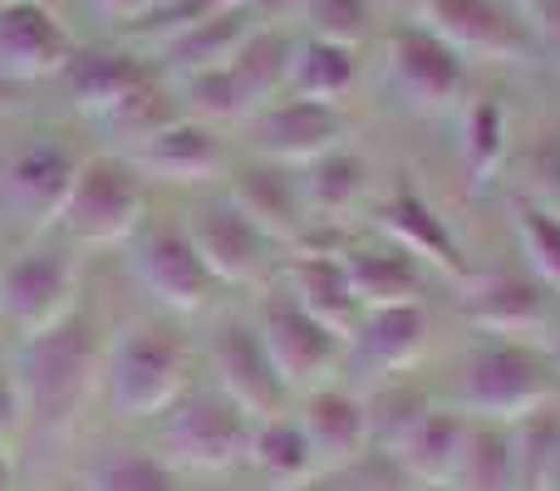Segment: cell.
<instances>
[{"label": "cell", "mask_w": 560, "mask_h": 491, "mask_svg": "<svg viewBox=\"0 0 560 491\" xmlns=\"http://www.w3.org/2000/svg\"><path fill=\"white\" fill-rule=\"evenodd\" d=\"M124 157L138 167V177L177 183V187H202V183H217V177L232 173L217 128L197 124V118H187V114L173 118L167 128H158L143 143H133Z\"/></svg>", "instance_id": "16"}, {"label": "cell", "mask_w": 560, "mask_h": 491, "mask_svg": "<svg viewBox=\"0 0 560 491\" xmlns=\"http://www.w3.org/2000/svg\"><path fill=\"white\" fill-rule=\"evenodd\" d=\"M187 374H192V354H187V344L173 329L128 325L124 335L108 344V359H104L108 408H114L124 423L163 418L167 408L187 394Z\"/></svg>", "instance_id": "3"}, {"label": "cell", "mask_w": 560, "mask_h": 491, "mask_svg": "<svg viewBox=\"0 0 560 491\" xmlns=\"http://www.w3.org/2000/svg\"><path fill=\"white\" fill-rule=\"evenodd\" d=\"M280 491H339V482H319V477H310V482H295V487H280Z\"/></svg>", "instance_id": "44"}, {"label": "cell", "mask_w": 560, "mask_h": 491, "mask_svg": "<svg viewBox=\"0 0 560 491\" xmlns=\"http://www.w3.org/2000/svg\"><path fill=\"white\" fill-rule=\"evenodd\" d=\"M512 226H516V246H522V256H526V270L560 295V207L532 202V197L516 192Z\"/></svg>", "instance_id": "33"}, {"label": "cell", "mask_w": 560, "mask_h": 491, "mask_svg": "<svg viewBox=\"0 0 560 491\" xmlns=\"http://www.w3.org/2000/svg\"><path fill=\"white\" fill-rule=\"evenodd\" d=\"M261 25L266 20L256 15L252 5H242V10H226V15L197 20V25L177 30V35H167L163 45H153V49H158V59H163V74L183 79V74H197V69H217V65H226V59H236V49Z\"/></svg>", "instance_id": "25"}, {"label": "cell", "mask_w": 560, "mask_h": 491, "mask_svg": "<svg viewBox=\"0 0 560 491\" xmlns=\"http://www.w3.org/2000/svg\"><path fill=\"white\" fill-rule=\"evenodd\" d=\"M84 491H183V482H177V467L167 457L138 453V447H114L108 457L94 463Z\"/></svg>", "instance_id": "34"}, {"label": "cell", "mask_w": 560, "mask_h": 491, "mask_svg": "<svg viewBox=\"0 0 560 491\" xmlns=\"http://www.w3.org/2000/svg\"><path fill=\"white\" fill-rule=\"evenodd\" d=\"M59 491H79V487H59Z\"/></svg>", "instance_id": "46"}, {"label": "cell", "mask_w": 560, "mask_h": 491, "mask_svg": "<svg viewBox=\"0 0 560 491\" xmlns=\"http://www.w3.org/2000/svg\"><path fill=\"white\" fill-rule=\"evenodd\" d=\"M300 5H305V0H252V10L266 25H290V20H300Z\"/></svg>", "instance_id": "41"}, {"label": "cell", "mask_w": 560, "mask_h": 491, "mask_svg": "<svg viewBox=\"0 0 560 491\" xmlns=\"http://www.w3.org/2000/svg\"><path fill=\"white\" fill-rule=\"evenodd\" d=\"M378 222H384L388 242L404 250V256H413L418 266H433V270H447V276H457V280H472L463 242H457L453 226L443 222V212H438L413 183H394V192L384 197Z\"/></svg>", "instance_id": "19"}, {"label": "cell", "mask_w": 560, "mask_h": 491, "mask_svg": "<svg viewBox=\"0 0 560 491\" xmlns=\"http://www.w3.org/2000/svg\"><path fill=\"white\" fill-rule=\"evenodd\" d=\"M5 94H10V84H0V104H5Z\"/></svg>", "instance_id": "45"}, {"label": "cell", "mask_w": 560, "mask_h": 491, "mask_svg": "<svg viewBox=\"0 0 560 491\" xmlns=\"http://www.w3.org/2000/svg\"><path fill=\"white\" fill-rule=\"evenodd\" d=\"M0 491H15V463H10L5 447H0Z\"/></svg>", "instance_id": "42"}, {"label": "cell", "mask_w": 560, "mask_h": 491, "mask_svg": "<svg viewBox=\"0 0 560 491\" xmlns=\"http://www.w3.org/2000/svg\"><path fill=\"white\" fill-rule=\"evenodd\" d=\"M173 118H183V104H177L158 79H148L133 98H124V104H118L108 118H98V124L114 128V133L128 138V148H133V143H143V138H153L158 128H167Z\"/></svg>", "instance_id": "36"}, {"label": "cell", "mask_w": 560, "mask_h": 491, "mask_svg": "<svg viewBox=\"0 0 560 491\" xmlns=\"http://www.w3.org/2000/svg\"><path fill=\"white\" fill-rule=\"evenodd\" d=\"M467 433H472V418H467L463 408L428 404L423 413H418V423L388 447V457H394V467L408 482H418L423 491H443L457 457H463V447H467Z\"/></svg>", "instance_id": "22"}, {"label": "cell", "mask_w": 560, "mask_h": 491, "mask_svg": "<svg viewBox=\"0 0 560 491\" xmlns=\"http://www.w3.org/2000/svg\"><path fill=\"white\" fill-rule=\"evenodd\" d=\"M418 20L467 65H526L541 55L532 20L512 0H428Z\"/></svg>", "instance_id": "6"}, {"label": "cell", "mask_w": 560, "mask_h": 491, "mask_svg": "<svg viewBox=\"0 0 560 491\" xmlns=\"http://www.w3.org/2000/svg\"><path fill=\"white\" fill-rule=\"evenodd\" d=\"M256 329H261L266 349H271L280 378H285L290 394H310L319 384H335V369L345 359V339L335 329H325L285 285L266 290L261 295V315H256Z\"/></svg>", "instance_id": "7"}, {"label": "cell", "mask_w": 560, "mask_h": 491, "mask_svg": "<svg viewBox=\"0 0 560 491\" xmlns=\"http://www.w3.org/2000/svg\"><path fill=\"white\" fill-rule=\"evenodd\" d=\"M428 315H423V300L418 305H384V309H364L359 329L349 335V349L354 364L374 378H394L408 374V369L423 364L428 354Z\"/></svg>", "instance_id": "21"}, {"label": "cell", "mask_w": 560, "mask_h": 491, "mask_svg": "<svg viewBox=\"0 0 560 491\" xmlns=\"http://www.w3.org/2000/svg\"><path fill=\"white\" fill-rule=\"evenodd\" d=\"M522 197L560 207V128H541L522 153Z\"/></svg>", "instance_id": "37"}, {"label": "cell", "mask_w": 560, "mask_h": 491, "mask_svg": "<svg viewBox=\"0 0 560 491\" xmlns=\"http://www.w3.org/2000/svg\"><path fill=\"white\" fill-rule=\"evenodd\" d=\"M546 404H560V369L546 344L532 339H492L467 354L463 413L482 423H516Z\"/></svg>", "instance_id": "2"}, {"label": "cell", "mask_w": 560, "mask_h": 491, "mask_svg": "<svg viewBox=\"0 0 560 491\" xmlns=\"http://www.w3.org/2000/svg\"><path fill=\"white\" fill-rule=\"evenodd\" d=\"M374 10H378V0H305L300 5V30L359 49L374 35Z\"/></svg>", "instance_id": "35"}, {"label": "cell", "mask_w": 560, "mask_h": 491, "mask_svg": "<svg viewBox=\"0 0 560 491\" xmlns=\"http://www.w3.org/2000/svg\"><path fill=\"white\" fill-rule=\"evenodd\" d=\"M89 5H94L104 20H114V25H133V20L153 15L158 0H89Z\"/></svg>", "instance_id": "40"}, {"label": "cell", "mask_w": 560, "mask_h": 491, "mask_svg": "<svg viewBox=\"0 0 560 491\" xmlns=\"http://www.w3.org/2000/svg\"><path fill=\"white\" fill-rule=\"evenodd\" d=\"M354 84H359V49L300 30L295 49H290L285 94L290 98H315V104H345V98L354 94Z\"/></svg>", "instance_id": "26"}, {"label": "cell", "mask_w": 560, "mask_h": 491, "mask_svg": "<svg viewBox=\"0 0 560 491\" xmlns=\"http://www.w3.org/2000/svg\"><path fill=\"white\" fill-rule=\"evenodd\" d=\"M388 79L418 114H447L467 94V59L433 35L423 20H408L388 35Z\"/></svg>", "instance_id": "10"}, {"label": "cell", "mask_w": 560, "mask_h": 491, "mask_svg": "<svg viewBox=\"0 0 560 491\" xmlns=\"http://www.w3.org/2000/svg\"><path fill=\"white\" fill-rule=\"evenodd\" d=\"M252 128V153L280 167H310L315 157L335 153L349 143V118L339 104H315V98H290L280 94L266 108L246 118Z\"/></svg>", "instance_id": "9"}, {"label": "cell", "mask_w": 560, "mask_h": 491, "mask_svg": "<svg viewBox=\"0 0 560 491\" xmlns=\"http://www.w3.org/2000/svg\"><path fill=\"white\" fill-rule=\"evenodd\" d=\"M74 39L45 0H5L0 5V84L49 79L69 65Z\"/></svg>", "instance_id": "15"}, {"label": "cell", "mask_w": 560, "mask_h": 491, "mask_svg": "<svg viewBox=\"0 0 560 491\" xmlns=\"http://www.w3.org/2000/svg\"><path fill=\"white\" fill-rule=\"evenodd\" d=\"M133 276L143 280V290L158 305L177 309V315L207 309V300L217 290L212 270L202 266V256L187 242L183 226H143L133 236Z\"/></svg>", "instance_id": "13"}, {"label": "cell", "mask_w": 560, "mask_h": 491, "mask_svg": "<svg viewBox=\"0 0 560 491\" xmlns=\"http://www.w3.org/2000/svg\"><path fill=\"white\" fill-rule=\"evenodd\" d=\"M378 5H394V10H404V15H423L428 0H378Z\"/></svg>", "instance_id": "43"}, {"label": "cell", "mask_w": 560, "mask_h": 491, "mask_svg": "<svg viewBox=\"0 0 560 491\" xmlns=\"http://www.w3.org/2000/svg\"><path fill=\"white\" fill-rule=\"evenodd\" d=\"M512 463L516 491H551L560 472V404H546L536 413L512 423Z\"/></svg>", "instance_id": "32"}, {"label": "cell", "mask_w": 560, "mask_h": 491, "mask_svg": "<svg viewBox=\"0 0 560 491\" xmlns=\"http://www.w3.org/2000/svg\"><path fill=\"white\" fill-rule=\"evenodd\" d=\"M98 364H104L98 325L84 309H74V315L59 319L45 335L20 339V354L10 374H15L20 408H25L30 428L45 437L69 433L98 384Z\"/></svg>", "instance_id": "1"}, {"label": "cell", "mask_w": 560, "mask_h": 491, "mask_svg": "<svg viewBox=\"0 0 560 491\" xmlns=\"http://www.w3.org/2000/svg\"><path fill=\"white\" fill-rule=\"evenodd\" d=\"M443 491H516L512 423H482V418H472L467 447Z\"/></svg>", "instance_id": "31"}, {"label": "cell", "mask_w": 560, "mask_h": 491, "mask_svg": "<svg viewBox=\"0 0 560 491\" xmlns=\"http://www.w3.org/2000/svg\"><path fill=\"white\" fill-rule=\"evenodd\" d=\"M0 5H5V0H0Z\"/></svg>", "instance_id": "47"}, {"label": "cell", "mask_w": 560, "mask_h": 491, "mask_svg": "<svg viewBox=\"0 0 560 491\" xmlns=\"http://www.w3.org/2000/svg\"><path fill=\"white\" fill-rule=\"evenodd\" d=\"M212 369H217V388L242 408L246 418H271L285 413V378H280L271 349H266L261 329L252 319H226L212 335Z\"/></svg>", "instance_id": "11"}, {"label": "cell", "mask_w": 560, "mask_h": 491, "mask_svg": "<svg viewBox=\"0 0 560 491\" xmlns=\"http://www.w3.org/2000/svg\"><path fill=\"white\" fill-rule=\"evenodd\" d=\"M79 309V256L69 246H30L0 266V319L20 339L45 335Z\"/></svg>", "instance_id": "5"}, {"label": "cell", "mask_w": 560, "mask_h": 491, "mask_svg": "<svg viewBox=\"0 0 560 491\" xmlns=\"http://www.w3.org/2000/svg\"><path fill=\"white\" fill-rule=\"evenodd\" d=\"M463 315L477 335L532 339V344H546L560 325L556 319V290L541 285L532 270H502V276H487L482 285L467 295Z\"/></svg>", "instance_id": "12"}, {"label": "cell", "mask_w": 560, "mask_h": 491, "mask_svg": "<svg viewBox=\"0 0 560 491\" xmlns=\"http://www.w3.org/2000/svg\"><path fill=\"white\" fill-rule=\"evenodd\" d=\"M59 79H65V94L79 114L108 118L124 98H133L153 79V69L128 49H74Z\"/></svg>", "instance_id": "24"}, {"label": "cell", "mask_w": 560, "mask_h": 491, "mask_svg": "<svg viewBox=\"0 0 560 491\" xmlns=\"http://www.w3.org/2000/svg\"><path fill=\"white\" fill-rule=\"evenodd\" d=\"M74 173L79 157L69 153V143H59L49 133H39L20 153H10L5 167H0V192H5L10 217H25L35 232H45L49 222H59V207L74 187Z\"/></svg>", "instance_id": "14"}, {"label": "cell", "mask_w": 560, "mask_h": 491, "mask_svg": "<svg viewBox=\"0 0 560 491\" xmlns=\"http://www.w3.org/2000/svg\"><path fill=\"white\" fill-rule=\"evenodd\" d=\"M183 232H187V242L197 246L202 266L212 270L217 285H252L276 250L271 236L246 212H236L232 202H212V207H202V212H192V222H187Z\"/></svg>", "instance_id": "17"}, {"label": "cell", "mask_w": 560, "mask_h": 491, "mask_svg": "<svg viewBox=\"0 0 560 491\" xmlns=\"http://www.w3.org/2000/svg\"><path fill=\"white\" fill-rule=\"evenodd\" d=\"M242 5H252V0H158L153 15L138 20V35H143L148 45H163V39L177 35V30L197 25V20L226 15V10H242Z\"/></svg>", "instance_id": "38"}, {"label": "cell", "mask_w": 560, "mask_h": 491, "mask_svg": "<svg viewBox=\"0 0 560 491\" xmlns=\"http://www.w3.org/2000/svg\"><path fill=\"white\" fill-rule=\"evenodd\" d=\"M457 153H463V173L477 192L502 173V163L512 157V114L502 98H467L463 124H457Z\"/></svg>", "instance_id": "28"}, {"label": "cell", "mask_w": 560, "mask_h": 491, "mask_svg": "<svg viewBox=\"0 0 560 491\" xmlns=\"http://www.w3.org/2000/svg\"><path fill=\"white\" fill-rule=\"evenodd\" d=\"M163 447L177 467L197 472H226L252 447V418L222 394H187L163 413Z\"/></svg>", "instance_id": "8"}, {"label": "cell", "mask_w": 560, "mask_h": 491, "mask_svg": "<svg viewBox=\"0 0 560 491\" xmlns=\"http://www.w3.org/2000/svg\"><path fill=\"white\" fill-rule=\"evenodd\" d=\"M300 192H305L310 222H335V217L354 212L369 192V157L349 143L315 157L310 167H300Z\"/></svg>", "instance_id": "29"}, {"label": "cell", "mask_w": 560, "mask_h": 491, "mask_svg": "<svg viewBox=\"0 0 560 491\" xmlns=\"http://www.w3.org/2000/svg\"><path fill=\"white\" fill-rule=\"evenodd\" d=\"M285 290L319 325L335 329L345 344L359 329V319H364V305H359L354 285H349L345 250H295V256L285 260Z\"/></svg>", "instance_id": "23"}, {"label": "cell", "mask_w": 560, "mask_h": 491, "mask_svg": "<svg viewBox=\"0 0 560 491\" xmlns=\"http://www.w3.org/2000/svg\"><path fill=\"white\" fill-rule=\"evenodd\" d=\"M345 270H349V285H354V295H359L364 309L418 305V300H423L418 260L404 256L398 246H354V250H345Z\"/></svg>", "instance_id": "27"}, {"label": "cell", "mask_w": 560, "mask_h": 491, "mask_svg": "<svg viewBox=\"0 0 560 491\" xmlns=\"http://www.w3.org/2000/svg\"><path fill=\"white\" fill-rule=\"evenodd\" d=\"M246 463L261 467V477L276 491L280 487H295V482H310V477L319 472L315 447H310L300 418H290V413L256 418V423H252V447H246Z\"/></svg>", "instance_id": "30"}, {"label": "cell", "mask_w": 560, "mask_h": 491, "mask_svg": "<svg viewBox=\"0 0 560 491\" xmlns=\"http://www.w3.org/2000/svg\"><path fill=\"white\" fill-rule=\"evenodd\" d=\"M143 177L124 153H98L79 163L74 187L59 207V226L84 246H124L143 232Z\"/></svg>", "instance_id": "4"}, {"label": "cell", "mask_w": 560, "mask_h": 491, "mask_svg": "<svg viewBox=\"0 0 560 491\" xmlns=\"http://www.w3.org/2000/svg\"><path fill=\"white\" fill-rule=\"evenodd\" d=\"M20 418H25V408H20L15 374H10V369H0V443H5V437L20 428Z\"/></svg>", "instance_id": "39"}, {"label": "cell", "mask_w": 560, "mask_h": 491, "mask_svg": "<svg viewBox=\"0 0 560 491\" xmlns=\"http://www.w3.org/2000/svg\"><path fill=\"white\" fill-rule=\"evenodd\" d=\"M300 428H305L310 447H315L319 467H354L374 443L369 428V398L354 388L319 384L310 394H300Z\"/></svg>", "instance_id": "20"}, {"label": "cell", "mask_w": 560, "mask_h": 491, "mask_svg": "<svg viewBox=\"0 0 560 491\" xmlns=\"http://www.w3.org/2000/svg\"><path fill=\"white\" fill-rule=\"evenodd\" d=\"M226 202L252 217L276 246H295L310 232V207H305V192H300L295 167L266 163V157L232 167L226 173Z\"/></svg>", "instance_id": "18"}]
</instances>
